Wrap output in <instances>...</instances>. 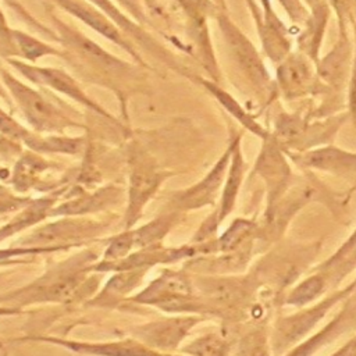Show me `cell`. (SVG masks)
<instances>
[{
	"label": "cell",
	"mask_w": 356,
	"mask_h": 356,
	"mask_svg": "<svg viewBox=\"0 0 356 356\" xmlns=\"http://www.w3.org/2000/svg\"><path fill=\"white\" fill-rule=\"evenodd\" d=\"M10 64H13L22 75H25L29 81L39 83V85H44L49 88H53L70 97H72L74 100L107 115V113H104L96 103L90 102L85 93L81 90V88L78 86V83L70 76L67 75L64 71L56 70V68H43V67H35V65H29L17 60H8Z\"/></svg>",
	"instance_id": "obj_18"
},
{
	"label": "cell",
	"mask_w": 356,
	"mask_h": 356,
	"mask_svg": "<svg viewBox=\"0 0 356 356\" xmlns=\"http://www.w3.org/2000/svg\"><path fill=\"white\" fill-rule=\"evenodd\" d=\"M232 153V140L229 139V143L225 149V152L220 156L217 163L213 165V168L207 172V175L200 179L193 186L188 188L186 191L181 192L178 195V206L184 210H193L200 209L209 204H213L218 196V191L222 188L227 170L229 165Z\"/></svg>",
	"instance_id": "obj_16"
},
{
	"label": "cell",
	"mask_w": 356,
	"mask_h": 356,
	"mask_svg": "<svg viewBox=\"0 0 356 356\" xmlns=\"http://www.w3.org/2000/svg\"><path fill=\"white\" fill-rule=\"evenodd\" d=\"M328 356H356V334Z\"/></svg>",
	"instance_id": "obj_41"
},
{
	"label": "cell",
	"mask_w": 356,
	"mask_h": 356,
	"mask_svg": "<svg viewBox=\"0 0 356 356\" xmlns=\"http://www.w3.org/2000/svg\"><path fill=\"white\" fill-rule=\"evenodd\" d=\"M96 257V253L88 252L75 256L43 275L36 282L26 288L0 298V300L18 302L21 305L32 302H63L72 295L83 281V274L88 271V264Z\"/></svg>",
	"instance_id": "obj_7"
},
{
	"label": "cell",
	"mask_w": 356,
	"mask_h": 356,
	"mask_svg": "<svg viewBox=\"0 0 356 356\" xmlns=\"http://www.w3.org/2000/svg\"><path fill=\"white\" fill-rule=\"evenodd\" d=\"M3 81L26 120L39 131H58L72 122L36 90L28 88L7 72H3Z\"/></svg>",
	"instance_id": "obj_14"
},
{
	"label": "cell",
	"mask_w": 356,
	"mask_h": 356,
	"mask_svg": "<svg viewBox=\"0 0 356 356\" xmlns=\"http://www.w3.org/2000/svg\"><path fill=\"white\" fill-rule=\"evenodd\" d=\"M0 26H1V28H7V26H6V19H4V15H3L1 11H0Z\"/></svg>",
	"instance_id": "obj_45"
},
{
	"label": "cell",
	"mask_w": 356,
	"mask_h": 356,
	"mask_svg": "<svg viewBox=\"0 0 356 356\" xmlns=\"http://www.w3.org/2000/svg\"><path fill=\"white\" fill-rule=\"evenodd\" d=\"M50 204H51L50 199H40V200L32 203L28 209H25L13 221H10L7 225H4L0 229V241L4 239L6 236H10L32 224L40 221L42 218H44Z\"/></svg>",
	"instance_id": "obj_30"
},
{
	"label": "cell",
	"mask_w": 356,
	"mask_h": 356,
	"mask_svg": "<svg viewBox=\"0 0 356 356\" xmlns=\"http://www.w3.org/2000/svg\"><path fill=\"white\" fill-rule=\"evenodd\" d=\"M42 160L25 156L19 160L15 167V185L19 188H25L32 182V178L42 170Z\"/></svg>",
	"instance_id": "obj_35"
},
{
	"label": "cell",
	"mask_w": 356,
	"mask_h": 356,
	"mask_svg": "<svg viewBox=\"0 0 356 356\" xmlns=\"http://www.w3.org/2000/svg\"><path fill=\"white\" fill-rule=\"evenodd\" d=\"M60 35L63 40L72 47L75 53L82 56L86 61H89L92 65L100 67L103 71L108 72H122L127 68V64H124L121 60L113 57L107 51H104L102 47H99L96 43L90 42L85 36H82L79 32L65 26L60 25Z\"/></svg>",
	"instance_id": "obj_24"
},
{
	"label": "cell",
	"mask_w": 356,
	"mask_h": 356,
	"mask_svg": "<svg viewBox=\"0 0 356 356\" xmlns=\"http://www.w3.org/2000/svg\"><path fill=\"white\" fill-rule=\"evenodd\" d=\"M337 18L338 29L350 28L353 25V4L355 0H327Z\"/></svg>",
	"instance_id": "obj_36"
},
{
	"label": "cell",
	"mask_w": 356,
	"mask_h": 356,
	"mask_svg": "<svg viewBox=\"0 0 356 356\" xmlns=\"http://www.w3.org/2000/svg\"><path fill=\"white\" fill-rule=\"evenodd\" d=\"M35 339L57 343L65 346L74 352L95 355V356H171L167 353H161L156 349L146 346L145 343L135 339H125L118 342H107V343H88V342H76V341H65L58 338H43L38 337Z\"/></svg>",
	"instance_id": "obj_19"
},
{
	"label": "cell",
	"mask_w": 356,
	"mask_h": 356,
	"mask_svg": "<svg viewBox=\"0 0 356 356\" xmlns=\"http://www.w3.org/2000/svg\"><path fill=\"white\" fill-rule=\"evenodd\" d=\"M214 3H216L221 10H227V3H225V0H214Z\"/></svg>",
	"instance_id": "obj_44"
},
{
	"label": "cell",
	"mask_w": 356,
	"mask_h": 356,
	"mask_svg": "<svg viewBox=\"0 0 356 356\" xmlns=\"http://www.w3.org/2000/svg\"><path fill=\"white\" fill-rule=\"evenodd\" d=\"M303 1H305V4L307 6V8L310 10V8H313V7L318 6V4H323V3H325L327 0H303Z\"/></svg>",
	"instance_id": "obj_42"
},
{
	"label": "cell",
	"mask_w": 356,
	"mask_h": 356,
	"mask_svg": "<svg viewBox=\"0 0 356 356\" xmlns=\"http://www.w3.org/2000/svg\"><path fill=\"white\" fill-rule=\"evenodd\" d=\"M312 203H324L332 211H337L339 207L335 193L325 188L316 177L296 175L291 186L278 199L264 206L261 220L259 221V246L266 250L281 241L296 214Z\"/></svg>",
	"instance_id": "obj_3"
},
{
	"label": "cell",
	"mask_w": 356,
	"mask_h": 356,
	"mask_svg": "<svg viewBox=\"0 0 356 356\" xmlns=\"http://www.w3.org/2000/svg\"><path fill=\"white\" fill-rule=\"evenodd\" d=\"M310 270L321 275L330 292L342 286V282L356 270V228L328 257Z\"/></svg>",
	"instance_id": "obj_17"
},
{
	"label": "cell",
	"mask_w": 356,
	"mask_h": 356,
	"mask_svg": "<svg viewBox=\"0 0 356 356\" xmlns=\"http://www.w3.org/2000/svg\"><path fill=\"white\" fill-rule=\"evenodd\" d=\"M177 1L182 3V6H185L186 8H189V3H191V0H177Z\"/></svg>",
	"instance_id": "obj_46"
},
{
	"label": "cell",
	"mask_w": 356,
	"mask_h": 356,
	"mask_svg": "<svg viewBox=\"0 0 356 356\" xmlns=\"http://www.w3.org/2000/svg\"><path fill=\"white\" fill-rule=\"evenodd\" d=\"M352 31L353 33H356V0L353 4V25H352Z\"/></svg>",
	"instance_id": "obj_43"
},
{
	"label": "cell",
	"mask_w": 356,
	"mask_h": 356,
	"mask_svg": "<svg viewBox=\"0 0 356 356\" xmlns=\"http://www.w3.org/2000/svg\"><path fill=\"white\" fill-rule=\"evenodd\" d=\"M115 195H118V191L115 189H104L97 192L96 195H92L85 199H76L70 203H65L56 209L53 214H78L85 213L89 210H97L102 209L103 204L108 203Z\"/></svg>",
	"instance_id": "obj_31"
},
{
	"label": "cell",
	"mask_w": 356,
	"mask_h": 356,
	"mask_svg": "<svg viewBox=\"0 0 356 356\" xmlns=\"http://www.w3.org/2000/svg\"><path fill=\"white\" fill-rule=\"evenodd\" d=\"M231 140H232V153H231L227 175L222 184L220 203L214 214L210 216L207 221H204V224L200 227L199 232L196 234L197 242L209 241V236H211L216 232L220 222L231 214V211L235 209V204H236L239 189L242 186V181L246 172V161H245V157L242 153V145H241L242 134H234L231 136Z\"/></svg>",
	"instance_id": "obj_13"
},
{
	"label": "cell",
	"mask_w": 356,
	"mask_h": 356,
	"mask_svg": "<svg viewBox=\"0 0 356 356\" xmlns=\"http://www.w3.org/2000/svg\"><path fill=\"white\" fill-rule=\"evenodd\" d=\"M353 286V280L328 293L318 300L296 309L293 313L278 316L270 328V341L274 356H282L303 339H306L332 309L348 296Z\"/></svg>",
	"instance_id": "obj_6"
},
{
	"label": "cell",
	"mask_w": 356,
	"mask_h": 356,
	"mask_svg": "<svg viewBox=\"0 0 356 356\" xmlns=\"http://www.w3.org/2000/svg\"><path fill=\"white\" fill-rule=\"evenodd\" d=\"M11 38L15 44L17 53L25 58L32 60V61H35L36 58L46 56V54H58V51L54 50L51 46H47L43 42H40L24 32L11 31Z\"/></svg>",
	"instance_id": "obj_32"
},
{
	"label": "cell",
	"mask_w": 356,
	"mask_h": 356,
	"mask_svg": "<svg viewBox=\"0 0 356 356\" xmlns=\"http://www.w3.org/2000/svg\"><path fill=\"white\" fill-rule=\"evenodd\" d=\"M163 177L150 164L140 163L132 168L129 178V204L127 210V227L132 225L146 202L154 195Z\"/></svg>",
	"instance_id": "obj_21"
},
{
	"label": "cell",
	"mask_w": 356,
	"mask_h": 356,
	"mask_svg": "<svg viewBox=\"0 0 356 356\" xmlns=\"http://www.w3.org/2000/svg\"><path fill=\"white\" fill-rule=\"evenodd\" d=\"M200 82L206 88V90L225 108V111L242 125V128L249 131L252 135L257 136L260 140L270 135V129L260 124L257 117L248 111L231 93L220 88L214 81L200 79Z\"/></svg>",
	"instance_id": "obj_25"
},
{
	"label": "cell",
	"mask_w": 356,
	"mask_h": 356,
	"mask_svg": "<svg viewBox=\"0 0 356 356\" xmlns=\"http://www.w3.org/2000/svg\"><path fill=\"white\" fill-rule=\"evenodd\" d=\"M274 81L278 97L285 102L321 97L324 93L316 63L298 49L292 50L277 64Z\"/></svg>",
	"instance_id": "obj_8"
},
{
	"label": "cell",
	"mask_w": 356,
	"mask_h": 356,
	"mask_svg": "<svg viewBox=\"0 0 356 356\" xmlns=\"http://www.w3.org/2000/svg\"><path fill=\"white\" fill-rule=\"evenodd\" d=\"M118 3L127 10L129 11V14L132 17H135L138 21L140 22H145L146 21V17L142 11V7L139 4V0H118Z\"/></svg>",
	"instance_id": "obj_40"
},
{
	"label": "cell",
	"mask_w": 356,
	"mask_h": 356,
	"mask_svg": "<svg viewBox=\"0 0 356 356\" xmlns=\"http://www.w3.org/2000/svg\"><path fill=\"white\" fill-rule=\"evenodd\" d=\"M231 348L232 342L228 338L210 332L189 342L182 350L189 356H229Z\"/></svg>",
	"instance_id": "obj_29"
},
{
	"label": "cell",
	"mask_w": 356,
	"mask_h": 356,
	"mask_svg": "<svg viewBox=\"0 0 356 356\" xmlns=\"http://www.w3.org/2000/svg\"><path fill=\"white\" fill-rule=\"evenodd\" d=\"M286 154L291 163L303 171L325 172L356 188V152L330 143L302 153L286 152Z\"/></svg>",
	"instance_id": "obj_12"
},
{
	"label": "cell",
	"mask_w": 356,
	"mask_h": 356,
	"mask_svg": "<svg viewBox=\"0 0 356 356\" xmlns=\"http://www.w3.org/2000/svg\"><path fill=\"white\" fill-rule=\"evenodd\" d=\"M95 6H97L102 11L106 13V15L115 22L121 29H124L127 33H129L131 36H134L135 39H138L142 43L147 42V38L145 35V32L136 26L134 22H131L110 0H90Z\"/></svg>",
	"instance_id": "obj_34"
},
{
	"label": "cell",
	"mask_w": 356,
	"mask_h": 356,
	"mask_svg": "<svg viewBox=\"0 0 356 356\" xmlns=\"http://www.w3.org/2000/svg\"><path fill=\"white\" fill-rule=\"evenodd\" d=\"M236 356H274L266 320L252 321L245 330L236 343Z\"/></svg>",
	"instance_id": "obj_27"
},
{
	"label": "cell",
	"mask_w": 356,
	"mask_h": 356,
	"mask_svg": "<svg viewBox=\"0 0 356 356\" xmlns=\"http://www.w3.org/2000/svg\"><path fill=\"white\" fill-rule=\"evenodd\" d=\"M332 10L328 1L309 10V17L299 28L296 36V49L305 53L314 63L321 57V46Z\"/></svg>",
	"instance_id": "obj_20"
},
{
	"label": "cell",
	"mask_w": 356,
	"mask_h": 356,
	"mask_svg": "<svg viewBox=\"0 0 356 356\" xmlns=\"http://www.w3.org/2000/svg\"><path fill=\"white\" fill-rule=\"evenodd\" d=\"M346 121V110L325 118H310L306 113L282 110L274 117L270 131L285 152L302 153L332 143Z\"/></svg>",
	"instance_id": "obj_5"
},
{
	"label": "cell",
	"mask_w": 356,
	"mask_h": 356,
	"mask_svg": "<svg viewBox=\"0 0 356 356\" xmlns=\"http://www.w3.org/2000/svg\"><path fill=\"white\" fill-rule=\"evenodd\" d=\"M292 25L302 26L309 17V8L303 0H277Z\"/></svg>",
	"instance_id": "obj_38"
},
{
	"label": "cell",
	"mask_w": 356,
	"mask_h": 356,
	"mask_svg": "<svg viewBox=\"0 0 356 356\" xmlns=\"http://www.w3.org/2000/svg\"><path fill=\"white\" fill-rule=\"evenodd\" d=\"M0 132H3L4 135H7L10 138H15V139H25L29 135L21 125H18L14 120H11L1 110H0Z\"/></svg>",
	"instance_id": "obj_39"
},
{
	"label": "cell",
	"mask_w": 356,
	"mask_h": 356,
	"mask_svg": "<svg viewBox=\"0 0 356 356\" xmlns=\"http://www.w3.org/2000/svg\"><path fill=\"white\" fill-rule=\"evenodd\" d=\"M353 39H355V51H353L350 75L346 86V113L352 125L356 127V33H353Z\"/></svg>",
	"instance_id": "obj_37"
},
{
	"label": "cell",
	"mask_w": 356,
	"mask_h": 356,
	"mask_svg": "<svg viewBox=\"0 0 356 356\" xmlns=\"http://www.w3.org/2000/svg\"><path fill=\"white\" fill-rule=\"evenodd\" d=\"M145 271L146 268H131V270L120 271L107 282L103 292L96 299H93V303L96 305L114 303L121 296L128 293L136 285V282H139Z\"/></svg>",
	"instance_id": "obj_28"
},
{
	"label": "cell",
	"mask_w": 356,
	"mask_h": 356,
	"mask_svg": "<svg viewBox=\"0 0 356 356\" xmlns=\"http://www.w3.org/2000/svg\"><path fill=\"white\" fill-rule=\"evenodd\" d=\"M53 1L57 3L61 8L67 10L72 15H75L76 18H79L81 21H83L86 25H89L95 31H97L100 35L106 36L107 39H110L114 43H117L118 46H121L124 50L131 53L134 57H138L135 50L131 47V44L121 36L117 26L106 15H103L100 11L95 10L88 3H85L82 0H53Z\"/></svg>",
	"instance_id": "obj_22"
},
{
	"label": "cell",
	"mask_w": 356,
	"mask_h": 356,
	"mask_svg": "<svg viewBox=\"0 0 356 356\" xmlns=\"http://www.w3.org/2000/svg\"><path fill=\"white\" fill-rule=\"evenodd\" d=\"M216 19L228 60L239 82L248 95L257 99L263 108L268 107L278 97V92L275 81L264 63V56L260 54L253 42L227 15L225 10H218Z\"/></svg>",
	"instance_id": "obj_2"
},
{
	"label": "cell",
	"mask_w": 356,
	"mask_h": 356,
	"mask_svg": "<svg viewBox=\"0 0 356 356\" xmlns=\"http://www.w3.org/2000/svg\"><path fill=\"white\" fill-rule=\"evenodd\" d=\"M26 143L36 150L46 152H64V153H76L81 150L83 140L81 138H25Z\"/></svg>",
	"instance_id": "obj_33"
},
{
	"label": "cell",
	"mask_w": 356,
	"mask_h": 356,
	"mask_svg": "<svg viewBox=\"0 0 356 356\" xmlns=\"http://www.w3.org/2000/svg\"><path fill=\"white\" fill-rule=\"evenodd\" d=\"M356 330V277L348 296L339 303L334 317L321 328L298 343L282 356H314L318 350L331 345L341 337Z\"/></svg>",
	"instance_id": "obj_11"
},
{
	"label": "cell",
	"mask_w": 356,
	"mask_h": 356,
	"mask_svg": "<svg viewBox=\"0 0 356 356\" xmlns=\"http://www.w3.org/2000/svg\"><path fill=\"white\" fill-rule=\"evenodd\" d=\"M324 239L309 242H285L267 248L261 256L250 266V271L257 278L263 293L281 305L284 295L310 271L317 259Z\"/></svg>",
	"instance_id": "obj_1"
},
{
	"label": "cell",
	"mask_w": 356,
	"mask_h": 356,
	"mask_svg": "<svg viewBox=\"0 0 356 356\" xmlns=\"http://www.w3.org/2000/svg\"><path fill=\"white\" fill-rule=\"evenodd\" d=\"M254 22L261 53L273 64H278L292 49V31L281 19L271 0H245Z\"/></svg>",
	"instance_id": "obj_9"
},
{
	"label": "cell",
	"mask_w": 356,
	"mask_h": 356,
	"mask_svg": "<svg viewBox=\"0 0 356 356\" xmlns=\"http://www.w3.org/2000/svg\"><path fill=\"white\" fill-rule=\"evenodd\" d=\"M206 317L199 314L184 316V317H170L165 320H159L135 328L132 332L138 341L146 346L156 350H172L179 345V342L186 337L193 325L204 320Z\"/></svg>",
	"instance_id": "obj_15"
},
{
	"label": "cell",
	"mask_w": 356,
	"mask_h": 356,
	"mask_svg": "<svg viewBox=\"0 0 356 356\" xmlns=\"http://www.w3.org/2000/svg\"><path fill=\"white\" fill-rule=\"evenodd\" d=\"M355 51L353 31L350 28L338 29V36L332 47L316 63L317 75L324 86L320 103L310 111V118H325L346 110V86L350 75Z\"/></svg>",
	"instance_id": "obj_4"
},
{
	"label": "cell",
	"mask_w": 356,
	"mask_h": 356,
	"mask_svg": "<svg viewBox=\"0 0 356 356\" xmlns=\"http://www.w3.org/2000/svg\"><path fill=\"white\" fill-rule=\"evenodd\" d=\"M97 229V224L82 221V220H63L53 224H49L46 227H42L40 229L32 232L26 241L28 246L35 248H49L50 245L56 242H65V241H74L81 236H86L90 232ZM54 248V246H50ZM57 249V248H56Z\"/></svg>",
	"instance_id": "obj_23"
},
{
	"label": "cell",
	"mask_w": 356,
	"mask_h": 356,
	"mask_svg": "<svg viewBox=\"0 0 356 356\" xmlns=\"http://www.w3.org/2000/svg\"><path fill=\"white\" fill-rule=\"evenodd\" d=\"M328 292H330L328 286H327L325 281L321 278V275L310 270L306 277L300 278L284 295L281 305L299 309V307L307 306V305L318 300Z\"/></svg>",
	"instance_id": "obj_26"
},
{
	"label": "cell",
	"mask_w": 356,
	"mask_h": 356,
	"mask_svg": "<svg viewBox=\"0 0 356 356\" xmlns=\"http://www.w3.org/2000/svg\"><path fill=\"white\" fill-rule=\"evenodd\" d=\"M252 175H257L266 188V204L278 199L295 181L291 160L278 140L270 135L261 139L259 154L254 160Z\"/></svg>",
	"instance_id": "obj_10"
}]
</instances>
